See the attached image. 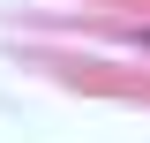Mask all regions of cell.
I'll return each mask as SVG.
<instances>
[{
  "mask_svg": "<svg viewBox=\"0 0 150 143\" xmlns=\"http://www.w3.org/2000/svg\"><path fill=\"white\" fill-rule=\"evenodd\" d=\"M128 45H143V53H150V23H143V30H128Z\"/></svg>",
  "mask_w": 150,
  "mask_h": 143,
  "instance_id": "cell-1",
  "label": "cell"
}]
</instances>
